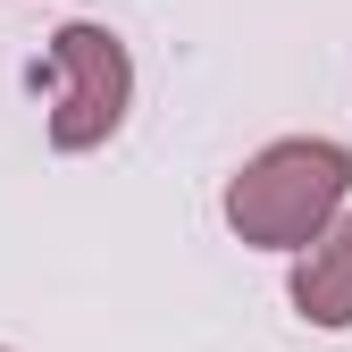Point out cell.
<instances>
[{"mask_svg":"<svg viewBox=\"0 0 352 352\" xmlns=\"http://www.w3.org/2000/svg\"><path fill=\"white\" fill-rule=\"evenodd\" d=\"M352 193V151L327 135H285L227 176V227L260 252H302Z\"/></svg>","mask_w":352,"mask_h":352,"instance_id":"1","label":"cell"},{"mask_svg":"<svg viewBox=\"0 0 352 352\" xmlns=\"http://www.w3.org/2000/svg\"><path fill=\"white\" fill-rule=\"evenodd\" d=\"M51 67H59V109H51V151H93L126 126L135 101V59L126 42L93 17H76L51 34Z\"/></svg>","mask_w":352,"mask_h":352,"instance_id":"2","label":"cell"},{"mask_svg":"<svg viewBox=\"0 0 352 352\" xmlns=\"http://www.w3.org/2000/svg\"><path fill=\"white\" fill-rule=\"evenodd\" d=\"M294 311L311 327H352V201L294 252Z\"/></svg>","mask_w":352,"mask_h":352,"instance_id":"3","label":"cell"},{"mask_svg":"<svg viewBox=\"0 0 352 352\" xmlns=\"http://www.w3.org/2000/svg\"><path fill=\"white\" fill-rule=\"evenodd\" d=\"M0 352H9V344H0Z\"/></svg>","mask_w":352,"mask_h":352,"instance_id":"4","label":"cell"}]
</instances>
